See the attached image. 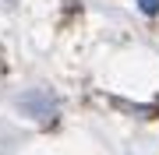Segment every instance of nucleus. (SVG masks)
Instances as JSON below:
<instances>
[{
    "instance_id": "obj_1",
    "label": "nucleus",
    "mask_w": 159,
    "mask_h": 155,
    "mask_svg": "<svg viewBox=\"0 0 159 155\" xmlns=\"http://www.w3.org/2000/svg\"><path fill=\"white\" fill-rule=\"evenodd\" d=\"M142 14H159V0H138Z\"/></svg>"
}]
</instances>
